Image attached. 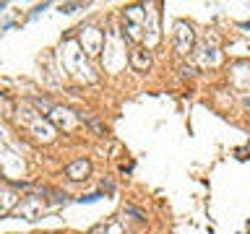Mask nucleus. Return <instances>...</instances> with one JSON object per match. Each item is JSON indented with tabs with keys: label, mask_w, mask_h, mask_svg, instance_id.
<instances>
[{
	"label": "nucleus",
	"mask_w": 250,
	"mask_h": 234,
	"mask_svg": "<svg viewBox=\"0 0 250 234\" xmlns=\"http://www.w3.org/2000/svg\"><path fill=\"white\" fill-rule=\"evenodd\" d=\"M89 169H91L89 161H86V159H78V161H73V164H70V167L65 169V175H68L70 179H86Z\"/></svg>",
	"instance_id": "f257e3e1"
},
{
	"label": "nucleus",
	"mask_w": 250,
	"mask_h": 234,
	"mask_svg": "<svg viewBox=\"0 0 250 234\" xmlns=\"http://www.w3.org/2000/svg\"><path fill=\"white\" fill-rule=\"evenodd\" d=\"M130 58H133V65H136L138 70H146L148 65H151V58H148V55H146V58H141V55H138V50H133V55H130Z\"/></svg>",
	"instance_id": "f03ea898"
}]
</instances>
